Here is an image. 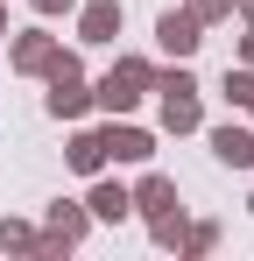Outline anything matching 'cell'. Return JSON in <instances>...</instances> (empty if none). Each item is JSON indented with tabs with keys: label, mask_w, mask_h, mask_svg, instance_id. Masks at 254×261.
<instances>
[{
	"label": "cell",
	"mask_w": 254,
	"mask_h": 261,
	"mask_svg": "<svg viewBox=\"0 0 254 261\" xmlns=\"http://www.w3.org/2000/svg\"><path fill=\"white\" fill-rule=\"evenodd\" d=\"M169 99H163V120L169 127H198V99H191V78H169Z\"/></svg>",
	"instance_id": "7a4b0ae2"
},
{
	"label": "cell",
	"mask_w": 254,
	"mask_h": 261,
	"mask_svg": "<svg viewBox=\"0 0 254 261\" xmlns=\"http://www.w3.org/2000/svg\"><path fill=\"white\" fill-rule=\"evenodd\" d=\"M49 106H57V113H78V106H85V85H78L71 64H57V92H49Z\"/></svg>",
	"instance_id": "3957f363"
},
{
	"label": "cell",
	"mask_w": 254,
	"mask_h": 261,
	"mask_svg": "<svg viewBox=\"0 0 254 261\" xmlns=\"http://www.w3.org/2000/svg\"><path fill=\"white\" fill-rule=\"evenodd\" d=\"M78 233H85V219H78V212H64V205H57V219H49V240H42V247H71Z\"/></svg>",
	"instance_id": "52a82bcc"
},
{
	"label": "cell",
	"mask_w": 254,
	"mask_h": 261,
	"mask_svg": "<svg viewBox=\"0 0 254 261\" xmlns=\"http://www.w3.org/2000/svg\"><path fill=\"white\" fill-rule=\"evenodd\" d=\"M92 212H99V219H120V212H127V198L113 191V184H99V191H92Z\"/></svg>",
	"instance_id": "9c48e42d"
},
{
	"label": "cell",
	"mask_w": 254,
	"mask_h": 261,
	"mask_svg": "<svg viewBox=\"0 0 254 261\" xmlns=\"http://www.w3.org/2000/svg\"><path fill=\"white\" fill-rule=\"evenodd\" d=\"M113 29H120V7H92V14H85V36H92V43H106Z\"/></svg>",
	"instance_id": "ba28073f"
},
{
	"label": "cell",
	"mask_w": 254,
	"mask_h": 261,
	"mask_svg": "<svg viewBox=\"0 0 254 261\" xmlns=\"http://www.w3.org/2000/svg\"><path fill=\"white\" fill-rule=\"evenodd\" d=\"M141 85H148V71H141V64H120V71L99 85V99H106V106H134V99H141Z\"/></svg>",
	"instance_id": "6da1fadb"
},
{
	"label": "cell",
	"mask_w": 254,
	"mask_h": 261,
	"mask_svg": "<svg viewBox=\"0 0 254 261\" xmlns=\"http://www.w3.org/2000/svg\"><path fill=\"white\" fill-rule=\"evenodd\" d=\"M99 148H106V155H120V163H141V155H148V134L120 127V134H99Z\"/></svg>",
	"instance_id": "277c9868"
},
{
	"label": "cell",
	"mask_w": 254,
	"mask_h": 261,
	"mask_svg": "<svg viewBox=\"0 0 254 261\" xmlns=\"http://www.w3.org/2000/svg\"><path fill=\"white\" fill-rule=\"evenodd\" d=\"M163 43L176 49V57H184V49H198V21H191V14H163Z\"/></svg>",
	"instance_id": "8992f818"
},
{
	"label": "cell",
	"mask_w": 254,
	"mask_h": 261,
	"mask_svg": "<svg viewBox=\"0 0 254 261\" xmlns=\"http://www.w3.org/2000/svg\"><path fill=\"white\" fill-rule=\"evenodd\" d=\"M36 7H64V0H36Z\"/></svg>",
	"instance_id": "30bf717a"
},
{
	"label": "cell",
	"mask_w": 254,
	"mask_h": 261,
	"mask_svg": "<svg viewBox=\"0 0 254 261\" xmlns=\"http://www.w3.org/2000/svg\"><path fill=\"white\" fill-rule=\"evenodd\" d=\"M212 148H219L226 163H254V134H240V127H219V134H212Z\"/></svg>",
	"instance_id": "5b68a950"
}]
</instances>
